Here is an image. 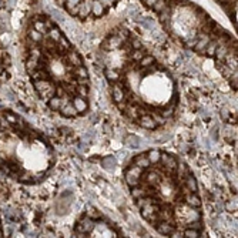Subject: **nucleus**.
<instances>
[{
	"instance_id": "7ed1b4c3",
	"label": "nucleus",
	"mask_w": 238,
	"mask_h": 238,
	"mask_svg": "<svg viewBox=\"0 0 238 238\" xmlns=\"http://www.w3.org/2000/svg\"><path fill=\"white\" fill-rule=\"evenodd\" d=\"M23 63L39 100L63 119H80L90 110L91 80L76 46L48 16L30 19L23 37Z\"/></svg>"
},
{
	"instance_id": "423d86ee",
	"label": "nucleus",
	"mask_w": 238,
	"mask_h": 238,
	"mask_svg": "<svg viewBox=\"0 0 238 238\" xmlns=\"http://www.w3.org/2000/svg\"><path fill=\"white\" fill-rule=\"evenodd\" d=\"M0 237H4V230H3V223H2V217H0Z\"/></svg>"
},
{
	"instance_id": "f03ea898",
	"label": "nucleus",
	"mask_w": 238,
	"mask_h": 238,
	"mask_svg": "<svg viewBox=\"0 0 238 238\" xmlns=\"http://www.w3.org/2000/svg\"><path fill=\"white\" fill-rule=\"evenodd\" d=\"M126 188L138 214L163 237L205 234L200 184L181 157L161 148L145 150L123 170Z\"/></svg>"
},
{
	"instance_id": "20e7f679",
	"label": "nucleus",
	"mask_w": 238,
	"mask_h": 238,
	"mask_svg": "<svg viewBox=\"0 0 238 238\" xmlns=\"http://www.w3.org/2000/svg\"><path fill=\"white\" fill-rule=\"evenodd\" d=\"M56 150L46 136L11 108L0 110V173L22 186H39L56 165Z\"/></svg>"
},
{
	"instance_id": "f257e3e1",
	"label": "nucleus",
	"mask_w": 238,
	"mask_h": 238,
	"mask_svg": "<svg viewBox=\"0 0 238 238\" xmlns=\"http://www.w3.org/2000/svg\"><path fill=\"white\" fill-rule=\"evenodd\" d=\"M98 66L110 100L126 121L156 131L175 117L180 90L174 74L128 29H114L103 40Z\"/></svg>"
},
{
	"instance_id": "39448f33",
	"label": "nucleus",
	"mask_w": 238,
	"mask_h": 238,
	"mask_svg": "<svg viewBox=\"0 0 238 238\" xmlns=\"http://www.w3.org/2000/svg\"><path fill=\"white\" fill-rule=\"evenodd\" d=\"M74 237H123V231L98 211H84L74 223Z\"/></svg>"
}]
</instances>
